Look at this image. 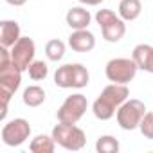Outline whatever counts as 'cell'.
Listing matches in <instances>:
<instances>
[{
  "label": "cell",
  "instance_id": "6da1fadb",
  "mask_svg": "<svg viewBox=\"0 0 153 153\" xmlns=\"http://www.w3.org/2000/svg\"><path fill=\"white\" fill-rule=\"evenodd\" d=\"M128 96H130V90H128L126 85L110 83L108 87L103 88L101 96L94 101V105H92L94 115H96L99 121H108V119H112V117L117 114L119 106L128 99Z\"/></svg>",
  "mask_w": 153,
  "mask_h": 153
},
{
  "label": "cell",
  "instance_id": "7a4b0ae2",
  "mask_svg": "<svg viewBox=\"0 0 153 153\" xmlns=\"http://www.w3.org/2000/svg\"><path fill=\"white\" fill-rule=\"evenodd\" d=\"M20 83H22V70L15 63L0 67V96H2V115H0V119H6L9 99L18 90Z\"/></svg>",
  "mask_w": 153,
  "mask_h": 153
},
{
  "label": "cell",
  "instance_id": "3957f363",
  "mask_svg": "<svg viewBox=\"0 0 153 153\" xmlns=\"http://www.w3.org/2000/svg\"><path fill=\"white\" fill-rule=\"evenodd\" d=\"M52 137L58 146L68 151H79L87 142L85 131L81 128H78L76 124H67V123L56 124L52 128Z\"/></svg>",
  "mask_w": 153,
  "mask_h": 153
},
{
  "label": "cell",
  "instance_id": "277c9868",
  "mask_svg": "<svg viewBox=\"0 0 153 153\" xmlns=\"http://www.w3.org/2000/svg\"><path fill=\"white\" fill-rule=\"evenodd\" d=\"M96 22L101 27L103 38L110 43H117L124 33H126V24L121 16H117L112 9H99L96 13Z\"/></svg>",
  "mask_w": 153,
  "mask_h": 153
},
{
  "label": "cell",
  "instance_id": "5b68a950",
  "mask_svg": "<svg viewBox=\"0 0 153 153\" xmlns=\"http://www.w3.org/2000/svg\"><path fill=\"white\" fill-rule=\"evenodd\" d=\"M137 63L133 58H114L106 63L105 67V74L108 81L112 83H121V85H126L130 83L135 74H137Z\"/></svg>",
  "mask_w": 153,
  "mask_h": 153
},
{
  "label": "cell",
  "instance_id": "8992f818",
  "mask_svg": "<svg viewBox=\"0 0 153 153\" xmlns=\"http://www.w3.org/2000/svg\"><path fill=\"white\" fill-rule=\"evenodd\" d=\"M144 114H146V106H144L142 101H139V99H126L119 106V110L115 114L117 115V124L123 130L131 131V130L139 128Z\"/></svg>",
  "mask_w": 153,
  "mask_h": 153
},
{
  "label": "cell",
  "instance_id": "52a82bcc",
  "mask_svg": "<svg viewBox=\"0 0 153 153\" xmlns=\"http://www.w3.org/2000/svg\"><path fill=\"white\" fill-rule=\"evenodd\" d=\"M87 106H88V101H87V97L83 94H72L59 106V110L56 114L58 121L59 123H67V124H76L85 115Z\"/></svg>",
  "mask_w": 153,
  "mask_h": 153
},
{
  "label": "cell",
  "instance_id": "ba28073f",
  "mask_svg": "<svg viewBox=\"0 0 153 153\" xmlns=\"http://www.w3.org/2000/svg\"><path fill=\"white\" fill-rule=\"evenodd\" d=\"M31 135V124L25 119H13L2 128V142L6 146H20Z\"/></svg>",
  "mask_w": 153,
  "mask_h": 153
},
{
  "label": "cell",
  "instance_id": "9c48e42d",
  "mask_svg": "<svg viewBox=\"0 0 153 153\" xmlns=\"http://www.w3.org/2000/svg\"><path fill=\"white\" fill-rule=\"evenodd\" d=\"M34 54H36V45L29 36H22L11 47V59L22 72L27 70L29 65L34 61Z\"/></svg>",
  "mask_w": 153,
  "mask_h": 153
},
{
  "label": "cell",
  "instance_id": "30bf717a",
  "mask_svg": "<svg viewBox=\"0 0 153 153\" xmlns=\"http://www.w3.org/2000/svg\"><path fill=\"white\" fill-rule=\"evenodd\" d=\"M68 45L76 52H90L96 47V36L88 29H78L68 36Z\"/></svg>",
  "mask_w": 153,
  "mask_h": 153
},
{
  "label": "cell",
  "instance_id": "8fae6325",
  "mask_svg": "<svg viewBox=\"0 0 153 153\" xmlns=\"http://www.w3.org/2000/svg\"><path fill=\"white\" fill-rule=\"evenodd\" d=\"M20 38H22L20 25L15 20H2L0 22V45L2 47L11 49Z\"/></svg>",
  "mask_w": 153,
  "mask_h": 153
},
{
  "label": "cell",
  "instance_id": "7c38bea8",
  "mask_svg": "<svg viewBox=\"0 0 153 153\" xmlns=\"http://www.w3.org/2000/svg\"><path fill=\"white\" fill-rule=\"evenodd\" d=\"M67 25L74 31H78V29H87L90 25V20H92V15L88 13V9L85 7H72L67 11Z\"/></svg>",
  "mask_w": 153,
  "mask_h": 153
},
{
  "label": "cell",
  "instance_id": "4fadbf2b",
  "mask_svg": "<svg viewBox=\"0 0 153 153\" xmlns=\"http://www.w3.org/2000/svg\"><path fill=\"white\" fill-rule=\"evenodd\" d=\"M131 58L135 59L137 67L153 74V47L148 45V43H139L133 52H131Z\"/></svg>",
  "mask_w": 153,
  "mask_h": 153
},
{
  "label": "cell",
  "instance_id": "5bb4252c",
  "mask_svg": "<svg viewBox=\"0 0 153 153\" xmlns=\"http://www.w3.org/2000/svg\"><path fill=\"white\" fill-rule=\"evenodd\" d=\"M140 11H142L140 0H121L119 2V16L124 22H131V20L139 18Z\"/></svg>",
  "mask_w": 153,
  "mask_h": 153
},
{
  "label": "cell",
  "instance_id": "9a60e30c",
  "mask_svg": "<svg viewBox=\"0 0 153 153\" xmlns=\"http://www.w3.org/2000/svg\"><path fill=\"white\" fill-rule=\"evenodd\" d=\"M29 149L33 153H52L56 149V140L54 137L51 135H36L31 144H29Z\"/></svg>",
  "mask_w": 153,
  "mask_h": 153
},
{
  "label": "cell",
  "instance_id": "2e32d148",
  "mask_svg": "<svg viewBox=\"0 0 153 153\" xmlns=\"http://www.w3.org/2000/svg\"><path fill=\"white\" fill-rule=\"evenodd\" d=\"M22 99H24V103H25L27 106L36 108V106H40V105L45 101V90H43L42 87H38V85H31V87H27V88L24 90Z\"/></svg>",
  "mask_w": 153,
  "mask_h": 153
},
{
  "label": "cell",
  "instance_id": "e0dca14e",
  "mask_svg": "<svg viewBox=\"0 0 153 153\" xmlns=\"http://www.w3.org/2000/svg\"><path fill=\"white\" fill-rule=\"evenodd\" d=\"M54 83L59 88H72V63L58 67L54 74Z\"/></svg>",
  "mask_w": 153,
  "mask_h": 153
},
{
  "label": "cell",
  "instance_id": "ac0fdd59",
  "mask_svg": "<svg viewBox=\"0 0 153 153\" xmlns=\"http://www.w3.org/2000/svg\"><path fill=\"white\" fill-rule=\"evenodd\" d=\"M45 54L51 61H59L65 56V43L61 40H51L45 45Z\"/></svg>",
  "mask_w": 153,
  "mask_h": 153
},
{
  "label": "cell",
  "instance_id": "d6986e66",
  "mask_svg": "<svg viewBox=\"0 0 153 153\" xmlns=\"http://www.w3.org/2000/svg\"><path fill=\"white\" fill-rule=\"evenodd\" d=\"M96 149L99 153H117L119 151V140L112 135H103L96 142Z\"/></svg>",
  "mask_w": 153,
  "mask_h": 153
},
{
  "label": "cell",
  "instance_id": "ffe728a7",
  "mask_svg": "<svg viewBox=\"0 0 153 153\" xmlns=\"http://www.w3.org/2000/svg\"><path fill=\"white\" fill-rule=\"evenodd\" d=\"M29 72V78L34 79V81H40V79H45L47 74H49V67L45 61H33L27 68Z\"/></svg>",
  "mask_w": 153,
  "mask_h": 153
},
{
  "label": "cell",
  "instance_id": "44dd1931",
  "mask_svg": "<svg viewBox=\"0 0 153 153\" xmlns=\"http://www.w3.org/2000/svg\"><path fill=\"white\" fill-rule=\"evenodd\" d=\"M139 130H140V133L146 139L153 140V112H146L144 114V117H142V121L139 124Z\"/></svg>",
  "mask_w": 153,
  "mask_h": 153
},
{
  "label": "cell",
  "instance_id": "7402d4cb",
  "mask_svg": "<svg viewBox=\"0 0 153 153\" xmlns=\"http://www.w3.org/2000/svg\"><path fill=\"white\" fill-rule=\"evenodd\" d=\"M78 2H81L85 6H99L101 2H105V0H78Z\"/></svg>",
  "mask_w": 153,
  "mask_h": 153
},
{
  "label": "cell",
  "instance_id": "603a6c76",
  "mask_svg": "<svg viewBox=\"0 0 153 153\" xmlns=\"http://www.w3.org/2000/svg\"><path fill=\"white\" fill-rule=\"evenodd\" d=\"M7 4H11V6H24L27 0H6Z\"/></svg>",
  "mask_w": 153,
  "mask_h": 153
}]
</instances>
